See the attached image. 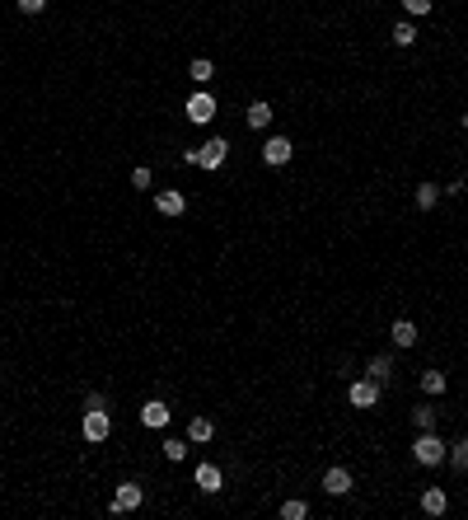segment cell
I'll return each instance as SVG.
<instances>
[{
  "mask_svg": "<svg viewBox=\"0 0 468 520\" xmlns=\"http://www.w3.org/2000/svg\"><path fill=\"white\" fill-rule=\"evenodd\" d=\"M225 155H230V146H225L220 136H211V141H206V146H197V150H188V164H197V169H220L225 164Z\"/></svg>",
  "mask_w": 468,
  "mask_h": 520,
  "instance_id": "1",
  "label": "cell"
},
{
  "mask_svg": "<svg viewBox=\"0 0 468 520\" xmlns=\"http://www.w3.org/2000/svg\"><path fill=\"white\" fill-rule=\"evenodd\" d=\"M445 450H450V445L440 441L435 431H417V445H413V460H417V464H426V469H431V464L445 460Z\"/></svg>",
  "mask_w": 468,
  "mask_h": 520,
  "instance_id": "2",
  "label": "cell"
},
{
  "mask_svg": "<svg viewBox=\"0 0 468 520\" xmlns=\"http://www.w3.org/2000/svg\"><path fill=\"white\" fill-rule=\"evenodd\" d=\"M183 113H188V122L206 127V122H211V117H216V99H211V94H206V90H197V94H192V99H188V108H183Z\"/></svg>",
  "mask_w": 468,
  "mask_h": 520,
  "instance_id": "3",
  "label": "cell"
},
{
  "mask_svg": "<svg viewBox=\"0 0 468 520\" xmlns=\"http://www.w3.org/2000/svg\"><path fill=\"white\" fill-rule=\"evenodd\" d=\"M108 431H112V422H108V413H103V408L85 413V441H90V445H103V441H108Z\"/></svg>",
  "mask_w": 468,
  "mask_h": 520,
  "instance_id": "4",
  "label": "cell"
},
{
  "mask_svg": "<svg viewBox=\"0 0 468 520\" xmlns=\"http://www.w3.org/2000/svg\"><path fill=\"white\" fill-rule=\"evenodd\" d=\"M346 398H351V408H375L379 403V380H356V385L346 389Z\"/></svg>",
  "mask_w": 468,
  "mask_h": 520,
  "instance_id": "5",
  "label": "cell"
},
{
  "mask_svg": "<svg viewBox=\"0 0 468 520\" xmlns=\"http://www.w3.org/2000/svg\"><path fill=\"white\" fill-rule=\"evenodd\" d=\"M290 155H295V146H290L286 136H272L267 146H262V164H286Z\"/></svg>",
  "mask_w": 468,
  "mask_h": 520,
  "instance_id": "6",
  "label": "cell"
},
{
  "mask_svg": "<svg viewBox=\"0 0 468 520\" xmlns=\"http://www.w3.org/2000/svg\"><path fill=\"white\" fill-rule=\"evenodd\" d=\"M324 492H328V497H346V492H351V474H346L342 464L324 474Z\"/></svg>",
  "mask_w": 468,
  "mask_h": 520,
  "instance_id": "7",
  "label": "cell"
},
{
  "mask_svg": "<svg viewBox=\"0 0 468 520\" xmlns=\"http://www.w3.org/2000/svg\"><path fill=\"white\" fill-rule=\"evenodd\" d=\"M136 506H141V487L136 483H122L112 492V511H117V516H122V511H136Z\"/></svg>",
  "mask_w": 468,
  "mask_h": 520,
  "instance_id": "8",
  "label": "cell"
},
{
  "mask_svg": "<svg viewBox=\"0 0 468 520\" xmlns=\"http://www.w3.org/2000/svg\"><path fill=\"white\" fill-rule=\"evenodd\" d=\"M141 422H145V427H169V403H164V398H150V403H145L141 408Z\"/></svg>",
  "mask_w": 468,
  "mask_h": 520,
  "instance_id": "9",
  "label": "cell"
},
{
  "mask_svg": "<svg viewBox=\"0 0 468 520\" xmlns=\"http://www.w3.org/2000/svg\"><path fill=\"white\" fill-rule=\"evenodd\" d=\"M155 206H159V216H183V211H188V197L174 193V188H164V193L155 197Z\"/></svg>",
  "mask_w": 468,
  "mask_h": 520,
  "instance_id": "10",
  "label": "cell"
},
{
  "mask_svg": "<svg viewBox=\"0 0 468 520\" xmlns=\"http://www.w3.org/2000/svg\"><path fill=\"white\" fill-rule=\"evenodd\" d=\"M220 469H216V464H197V487L201 492H220Z\"/></svg>",
  "mask_w": 468,
  "mask_h": 520,
  "instance_id": "11",
  "label": "cell"
},
{
  "mask_svg": "<svg viewBox=\"0 0 468 520\" xmlns=\"http://www.w3.org/2000/svg\"><path fill=\"white\" fill-rule=\"evenodd\" d=\"M244 117H248V127H253V132H262V127L272 122V103H267V99L248 103V113H244Z\"/></svg>",
  "mask_w": 468,
  "mask_h": 520,
  "instance_id": "12",
  "label": "cell"
},
{
  "mask_svg": "<svg viewBox=\"0 0 468 520\" xmlns=\"http://www.w3.org/2000/svg\"><path fill=\"white\" fill-rule=\"evenodd\" d=\"M422 511L426 516H445V492H440V487H426L422 492Z\"/></svg>",
  "mask_w": 468,
  "mask_h": 520,
  "instance_id": "13",
  "label": "cell"
},
{
  "mask_svg": "<svg viewBox=\"0 0 468 520\" xmlns=\"http://www.w3.org/2000/svg\"><path fill=\"white\" fill-rule=\"evenodd\" d=\"M389 338L398 342V347H413V342H417V324H413V319H398V324H393V333H389Z\"/></svg>",
  "mask_w": 468,
  "mask_h": 520,
  "instance_id": "14",
  "label": "cell"
},
{
  "mask_svg": "<svg viewBox=\"0 0 468 520\" xmlns=\"http://www.w3.org/2000/svg\"><path fill=\"white\" fill-rule=\"evenodd\" d=\"M211 436H216V427H211V418H192L188 422V441H211Z\"/></svg>",
  "mask_w": 468,
  "mask_h": 520,
  "instance_id": "15",
  "label": "cell"
},
{
  "mask_svg": "<svg viewBox=\"0 0 468 520\" xmlns=\"http://www.w3.org/2000/svg\"><path fill=\"white\" fill-rule=\"evenodd\" d=\"M413 43H417V28H413V19L393 23V47H413Z\"/></svg>",
  "mask_w": 468,
  "mask_h": 520,
  "instance_id": "16",
  "label": "cell"
},
{
  "mask_svg": "<svg viewBox=\"0 0 468 520\" xmlns=\"http://www.w3.org/2000/svg\"><path fill=\"white\" fill-rule=\"evenodd\" d=\"M366 375H370V380H379V385H384V380H389V375H393V361H389V356H375Z\"/></svg>",
  "mask_w": 468,
  "mask_h": 520,
  "instance_id": "17",
  "label": "cell"
},
{
  "mask_svg": "<svg viewBox=\"0 0 468 520\" xmlns=\"http://www.w3.org/2000/svg\"><path fill=\"white\" fill-rule=\"evenodd\" d=\"M417 206H422V211H431V206H435V197H440V188H435V183H422V188H417Z\"/></svg>",
  "mask_w": 468,
  "mask_h": 520,
  "instance_id": "18",
  "label": "cell"
},
{
  "mask_svg": "<svg viewBox=\"0 0 468 520\" xmlns=\"http://www.w3.org/2000/svg\"><path fill=\"white\" fill-rule=\"evenodd\" d=\"M422 389H426V394H445V375H440V371H426L422 375Z\"/></svg>",
  "mask_w": 468,
  "mask_h": 520,
  "instance_id": "19",
  "label": "cell"
},
{
  "mask_svg": "<svg viewBox=\"0 0 468 520\" xmlns=\"http://www.w3.org/2000/svg\"><path fill=\"white\" fill-rule=\"evenodd\" d=\"M211 75H216V66H211L206 57H197V61H192V80H197V85H206Z\"/></svg>",
  "mask_w": 468,
  "mask_h": 520,
  "instance_id": "20",
  "label": "cell"
},
{
  "mask_svg": "<svg viewBox=\"0 0 468 520\" xmlns=\"http://www.w3.org/2000/svg\"><path fill=\"white\" fill-rule=\"evenodd\" d=\"M413 427L417 431H431L435 427V408H417V413H413Z\"/></svg>",
  "mask_w": 468,
  "mask_h": 520,
  "instance_id": "21",
  "label": "cell"
},
{
  "mask_svg": "<svg viewBox=\"0 0 468 520\" xmlns=\"http://www.w3.org/2000/svg\"><path fill=\"white\" fill-rule=\"evenodd\" d=\"M450 464H454V469H468V441H459V445H450Z\"/></svg>",
  "mask_w": 468,
  "mask_h": 520,
  "instance_id": "22",
  "label": "cell"
},
{
  "mask_svg": "<svg viewBox=\"0 0 468 520\" xmlns=\"http://www.w3.org/2000/svg\"><path fill=\"white\" fill-rule=\"evenodd\" d=\"M164 455H169L174 464H179V460H188V441H164Z\"/></svg>",
  "mask_w": 468,
  "mask_h": 520,
  "instance_id": "23",
  "label": "cell"
},
{
  "mask_svg": "<svg viewBox=\"0 0 468 520\" xmlns=\"http://www.w3.org/2000/svg\"><path fill=\"white\" fill-rule=\"evenodd\" d=\"M281 516H286V520H304V516H309V506H304V502H286Z\"/></svg>",
  "mask_w": 468,
  "mask_h": 520,
  "instance_id": "24",
  "label": "cell"
},
{
  "mask_svg": "<svg viewBox=\"0 0 468 520\" xmlns=\"http://www.w3.org/2000/svg\"><path fill=\"white\" fill-rule=\"evenodd\" d=\"M403 10L413 14V19H417V14H431V0H403Z\"/></svg>",
  "mask_w": 468,
  "mask_h": 520,
  "instance_id": "25",
  "label": "cell"
},
{
  "mask_svg": "<svg viewBox=\"0 0 468 520\" xmlns=\"http://www.w3.org/2000/svg\"><path fill=\"white\" fill-rule=\"evenodd\" d=\"M14 5H19L23 14H43L47 10V0H14Z\"/></svg>",
  "mask_w": 468,
  "mask_h": 520,
  "instance_id": "26",
  "label": "cell"
},
{
  "mask_svg": "<svg viewBox=\"0 0 468 520\" xmlns=\"http://www.w3.org/2000/svg\"><path fill=\"white\" fill-rule=\"evenodd\" d=\"M150 183H155V179H150V169H132V188H150Z\"/></svg>",
  "mask_w": 468,
  "mask_h": 520,
  "instance_id": "27",
  "label": "cell"
},
{
  "mask_svg": "<svg viewBox=\"0 0 468 520\" xmlns=\"http://www.w3.org/2000/svg\"><path fill=\"white\" fill-rule=\"evenodd\" d=\"M94 408H108V398L103 394H85V413H94Z\"/></svg>",
  "mask_w": 468,
  "mask_h": 520,
  "instance_id": "28",
  "label": "cell"
},
{
  "mask_svg": "<svg viewBox=\"0 0 468 520\" xmlns=\"http://www.w3.org/2000/svg\"><path fill=\"white\" fill-rule=\"evenodd\" d=\"M464 132H468V113H464Z\"/></svg>",
  "mask_w": 468,
  "mask_h": 520,
  "instance_id": "29",
  "label": "cell"
}]
</instances>
